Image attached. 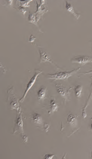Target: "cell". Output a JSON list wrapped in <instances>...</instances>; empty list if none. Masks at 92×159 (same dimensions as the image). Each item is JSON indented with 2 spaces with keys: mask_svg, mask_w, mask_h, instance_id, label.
Segmentation results:
<instances>
[{
  "mask_svg": "<svg viewBox=\"0 0 92 159\" xmlns=\"http://www.w3.org/2000/svg\"><path fill=\"white\" fill-rule=\"evenodd\" d=\"M17 132L20 133L21 138H22L23 142L26 143L28 141V137L24 134V126H23V119H22V111L20 109L19 111H17V118L15 120V128H14L13 134H15Z\"/></svg>",
  "mask_w": 92,
  "mask_h": 159,
  "instance_id": "6da1fadb",
  "label": "cell"
},
{
  "mask_svg": "<svg viewBox=\"0 0 92 159\" xmlns=\"http://www.w3.org/2000/svg\"><path fill=\"white\" fill-rule=\"evenodd\" d=\"M80 67L79 68L75 69V70H72L70 72H58L56 73H48L46 75V77L48 79H51V80H61V79H64V80H67L70 76L73 75L74 74H76V72L80 70Z\"/></svg>",
  "mask_w": 92,
  "mask_h": 159,
  "instance_id": "7a4b0ae2",
  "label": "cell"
},
{
  "mask_svg": "<svg viewBox=\"0 0 92 159\" xmlns=\"http://www.w3.org/2000/svg\"><path fill=\"white\" fill-rule=\"evenodd\" d=\"M30 117L32 121L37 125V128H41L42 130H45V132L48 131L49 127L50 126H49L48 124L44 123L41 115L39 114V113L34 112L32 113Z\"/></svg>",
  "mask_w": 92,
  "mask_h": 159,
  "instance_id": "3957f363",
  "label": "cell"
},
{
  "mask_svg": "<svg viewBox=\"0 0 92 159\" xmlns=\"http://www.w3.org/2000/svg\"><path fill=\"white\" fill-rule=\"evenodd\" d=\"M54 86L57 88V91L60 93V95L63 99V103L66 104L67 102L70 101V90L74 88L73 86L67 88L63 87L61 84H58V83H54Z\"/></svg>",
  "mask_w": 92,
  "mask_h": 159,
  "instance_id": "277c9868",
  "label": "cell"
},
{
  "mask_svg": "<svg viewBox=\"0 0 92 159\" xmlns=\"http://www.w3.org/2000/svg\"><path fill=\"white\" fill-rule=\"evenodd\" d=\"M14 88L11 87L8 91V99H7V103H10V109H16L17 111L20 110L21 107L19 105L18 100L15 98V94L13 93Z\"/></svg>",
  "mask_w": 92,
  "mask_h": 159,
  "instance_id": "5b68a950",
  "label": "cell"
},
{
  "mask_svg": "<svg viewBox=\"0 0 92 159\" xmlns=\"http://www.w3.org/2000/svg\"><path fill=\"white\" fill-rule=\"evenodd\" d=\"M37 48H38L39 52V54H40V59H39V61L38 62V64H40V63H45V62H49V63H51V64L54 65V66H55L58 70H62L61 68H60V67L56 64V63H54V61L51 60L50 55H49V54H48V53L46 52L42 47H40L39 45H37Z\"/></svg>",
  "mask_w": 92,
  "mask_h": 159,
  "instance_id": "8992f818",
  "label": "cell"
},
{
  "mask_svg": "<svg viewBox=\"0 0 92 159\" xmlns=\"http://www.w3.org/2000/svg\"><path fill=\"white\" fill-rule=\"evenodd\" d=\"M36 4L37 5V10L35 12V14H36V20L38 22L40 20V18L44 15V14L48 11V8L47 5H46V1H45V0H41L40 4H39L37 2H36Z\"/></svg>",
  "mask_w": 92,
  "mask_h": 159,
  "instance_id": "52a82bcc",
  "label": "cell"
},
{
  "mask_svg": "<svg viewBox=\"0 0 92 159\" xmlns=\"http://www.w3.org/2000/svg\"><path fill=\"white\" fill-rule=\"evenodd\" d=\"M42 72H43L41 71V70H35L34 75H33V76L31 78V79H30V82H28L27 85H26V90H25V92H24V96H23L22 98H21L20 100H19V101H20L21 103L24 102V99H25L26 94H27V93H28V91H29L31 89L32 87H33V84H34L35 82H36V79H37V77H38L39 75H40V74H42Z\"/></svg>",
  "mask_w": 92,
  "mask_h": 159,
  "instance_id": "ba28073f",
  "label": "cell"
},
{
  "mask_svg": "<svg viewBox=\"0 0 92 159\" xmlns=\"http://www.w3.org/2000/svg\"><path fill=\"white\" fill-rule=\"evenodd\" d=\"M72 63H79L81 65H85L86 63H92V57L89 56H76L71 59Z\"/></svg>",
  "mask_w": 92,
  "mask_h": 159,
  "instance_id": "9c48e42d",
  "label": "cell"
},
{
  "mask_svg": "<svg viewBox=\"0 0 92 159\" xmlns=\"http://www.w3.org/2000/svg\"><path fill=\"white\" fill-rule=\"evenodd\" d=\"M78 116L79 115H75L73 113H69L67 116V124L71 127L72 128H75L76 130H79L78 128Z\"/></svg>",
  "mask_w": 92,
  "mask_h": 159,
  "instance_id": "30bf717a",
  "label": "cell"
},
{
  "mask_svg": "<svg viewBox=\"0 0 92 159\" xmlns=\"http://www.w3.org/2000/svg\"><path fill=\"white\" fill-rule=\"evenodd\" d=\"M58 107H59V106H58V103L56 102L55 99L53 98V97H51L50 102H49V107L48 108V113L49 116H51L54 112H57Z\"/></svg>",
  "mask_w": 92,
  "mask_h": 159,
  "instance_id": "8fae6325",
  "label": "cell"
},
{
  "mask_svg": "<svg viewBox=\"0 0 92 159\" xmlns=\"http://www.w3.org/2000/svg\"><path fill=\"white\" fill-rule=\"evenodd\" d=\"M46 94H47V88L45 86H42L37 93V98L39 102H42L45 100Z\"/></svg>",
  "mask_w": 92,
  "mask_h": 159,
  "instance_id": "7c38bea8",
  "label": "cell"
},
{
  "mask_svg": "<svg viewBox=\"0 0 92 159\" xmlns=\"http://www.w3.org/2000/svg\"><path fill=\"white\" fill-rule=\"evenodd\" d=\"M91 72H92V71H91ZM91 100H92V82H91V91H90V94H89V96H88V98L87 101H86L85 105V107H83V109H82V116H83V118H85L86 117H87V113H86V108L88 107L89 103H91Z\"/></svg>",
  "mask_w": 92,
  "mask_h": 159,
  "instance_id": "4fadbf2b",
  "label": "cell"
},
{
  "mask_svg": "<svg viewBox=\"0 0 92 159\" xmlns=\"http://www.w3.org/2000/svg\"><path fill=\"white\" fill-rule=\"evenodd\" d=\"M66 9L70 13H71L72 15L76 17V19H77V20L79 18V17H80V16H81L80 14H78L75 11H74L73 8H72V5L70 4L68 1H66Z\"/></svg>",
  "mask_w": 92,
  "mask_h": 159,
  "instance_id": "5bb4252c",
  "label": "cell"
},
{
  "mask_svg": "<svg viewBox=\"0 0 92 159\" xmlns=\"http://www.w3.org/2000/svg\"><path fill=\"white\" fill-rule=\"evenodd\" d=\"M28 21H29L30 23H32V24H34L35 25H36L37 27L39 28V30L40 32H43V31H42L41 30H40L39 26L38 24H37L36 14H35V13H32V12H30L29 16H28Z\"/></svg>",
  "mask_w": 92,
  "mask_h": 159,
  "instance_id": "9a60e30c",
  "label": "cell"
},
{
  "mask_svg": "<svg viewBox=\"0 0 92 159\" xmlns=\"http://www.w3.org/2000/svg\"><path fill=\"white\" fill-rule=\"evenodd\" d=\"M82 85H76V87H74V89H75V95L77 100H79L80 98L81 95H82Z\"/></svg>",
  "mask_w": 92,
  "mask_h": 159,
  "instance_id": "2e32d148",
  "label": "cell"
},
{
  "mask_svg": "<svg viewBox=\"0 0 92 159\" xmlns=\"http://www.w3.org/2000/svg\"><path fill=\"white\" fill-rule=\"evenodd\" d=\"M32 0H25V1H17V4L20 6L24 7V8H28L30 7V3Z\"/></svg>",
  "mask_w": 92,
  "mask_h": 159,
  "instance_id": "e0dca14e",
  "label": "cell"
},
{
  "mask_svg": "<svg viewBox=\"0 0 92 159\" xmlns=\"http://www.w3.org/2000/svg\"><path fill=\"white\" fill-rule=\"evenodd\" d=\"M16 9L21 14H22L23 16H25V14L26 13V11H27V9H26V8H24V7H22V6H20V5H18V6L16 8Z\"/></svg>",
  "mask_w": 92,
  "mask_h": 159,
  "instance_id": "ac0fdd59",
  "label": "cell"
},
{
  "mask_svg": "<svg viewBox=\"0 0 92 159\" xmlns=\"http://www.w3.org/2000/svg\"><path fill=\"white\" fill-rule=\"evenodd\" d=\"M13 2L14 1H12V0H9V1H6V3H2V4L8 7H12V5H13Z\"/></svg>",
  "mask_w": 92,
  "mask_h": 159,
  "instance_id": "d6986e66",
  "label": "cell"
},
{
  "mask_svg": "<svg viewBox=\"0 0 92 159\" xmlns=\"http://www.w3.org/2000/svg\"><path fill=\"white\" fill-rule=\"evenodd\" d=\"M36 39V38L33 35H31L30 37V39H29V42H31V43H34V41Z\"/></svg>",
  "mask_w": 92,
  "mask_h": 159,
  "instance_id": "ffe728a7",
  "label": "cell"
},
{
  "mask_svg": "<svg viewBox=\"0 0 92 159\" xmlns=\"http://www.w3.org/2000/svg\"><path fill=\"white\" fill-rule=\"evenodd\" d=\"M54 154H51V155H45L43 158H47V159H51L54 158Z\"/></svg>",
  "mask_w": 92,
  "mask_h": 159,
  "instance_id": "44dd1931",
  "label": "cell"
},
{
  "mask_svg": "<svg viewBox=\"0 0 92 159\" xmlns=\"http://www.w3.org/2000/svg\"><path fill=\"white\" fill-rule=\"evenodd\" d=\"M90 130H91V131H92V123H91V128H90Z\"/></svg>",
  "mask_w": 92,
  "mask_h": 159,
  "instance_id": "7402d4cb",
  "label": "cell"
},
{
  "mask_svg": "<svg viewBox=\"0 0 92 159\" xmlns=\"http://www.w3.org/2000/svg\"><path fill=\"white\" fill-rule=\"evenodd\" d=\"M91 45H92V40L91 41ZM91 52H92V51H91Z\"/></svg>",
  "mask_w": 92,
  "mask_h": 159,
  "instance_id": "603a6c76",
  "label": "cell"
},
{
  "mask_svg": "<svg viewBox=\"0 0 92 159\" xmlns=\"http://www.w3.org/2000/svg\"><path fill=\"white\" fill-rule=\"evenodd\" d=\"M91 158H92V152H91Z\"/></svg>",
  "mask_w": 92,
  "mask_h": 159,
  "instance_id": "cb8c5ba5",
  "label": "cell"
},
{
  "mask_svg": "<svg viewBox=\"0 0 92 159\" xmlns=\"http://www.w3.org/2000/svg\"><path fill=\"white\" fill-rule=\"evenodd\" d=\"M91 120H92V118H91Z\"/></svg>",
  "mask_w": 92,
  "mask_h": 159,
  "instance_id": "d4e9b609",
  "label": "cell"
}]
</instances>
